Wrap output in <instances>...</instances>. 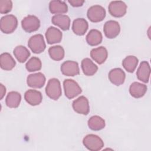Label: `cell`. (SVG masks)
<instances>
[{"instance_id": "obj_1", "label": "cell", "mask_w": 151, "mask_h": 151, "mask_svg": "<svg viewBox=\"0 0 151 151\" xmlns=\"http://www.w3.org/2000/svg\"><path fill=\"white\" fill-rule=\"evenodd\" d=\"M18 20L14 15H6L2 17L0 21V28L5 34H11L17 28Z\"/></svg>"}, {"instance_id": "obj_2", "label": "cell", "mask_w": 151, "mask_h": 151, "mask_svg": "<svg viewBox=\"0 0 151 151\" xmlns=\"http://www.w3.org/2000/svg\"><path fill=\"white\" fill-rule=\"evenodd\" d=\"M45 93L50 99L58 100L62 93L60 81L55 78L50 79L45 87Z\"/></svg>"}, {"instance_id": "obj_3", "label": "cell", "mask_w": 151, "mask_h": 151, "mask_svg": "<svg viewBox=\"0 0 151 151\" xmlns=\"http://www.w3.org/2000/svg\"><path fill=\"white\" fill-rule=\"evenodd\" d=\"M84 146L91 151H97L101 150L104 146V142L98 136L93 134L86 135L83 140Z\"/></svg>"}, {"instance_id": "obj_4", "label": "cell", "mask_w": 151, "mask_h": 151, "mask_svg": "<svg viewBox=\"0 0 151 151\" xmlns=\"http://www.w3.org/2000/svg\"><path fill=\"white\" fill-rule=\"evenodd\" d=\"M65 96L68 99L74 98L80 94L82 90L78 84L72 79H66L63 82Z\"/></svg>"}, {"instance_id": "obj_5", "label": "cell", "mask_w": 151, "mask_h": 151, "mask_svg": "<svg viewBox=\"0 0 151 151\" xmlns=\"http://www.w3.org/2000/svg\"><path fill=\"white\" fill-rule=\"evenodd\" d=\"M28 46L35 54H40L44 51L46 45L44 37L41 34H35L28 40Z\"/></svg>"}, {"instance_id": "obj_6", "label": "cell", "mask_w": 151, "mask_h": 151, "mask_svg": "<svg viewBox=\"0 0 151 151\" xmlns=\"http://www.w3.org/2000/svg\"><path fill=\"white\" fill-rule=\"evenodd\" d=\"M87 15L90 21L93 22H99L104 19L106 17L105 9L99 5H96L90 7L87 11Z\"/></svg>"}, {"instance_id": "obj_7", "label": "cell", "mask_w": 151, "mask_h": 151, "mask_svg": "<svg viewBox=\"0 0 151 151\" xmlns=\"http://www.w3.org/2000/svg\"><path fill=\"white\" fill-rule=\"evenodd\" d=\"M109 12L114 17L119 18L123 17L127 11V5L121 1H111L109 5Z\"/></svg>"}, {"instance_id": "obj_8", "label": "cell", "mask_w": 151, "mask_h": 151, "mask_svg": "<svg viewBox=\"0 0 151 151\" xmlns=\"http://www.w3.org/2000/svg\"><path fill=\"white\" fill-rule=\"evenodd\" d=\"M21 26L25 31L32 32L38 29L40 27V21L35 15H28L22 20Z\"/></svg>"}, {"instance_id": "obj_9", "label": "cell", "mask_w": 151, "mask_h": 151, "mask_svg": "<svg viewBox=\"0 0 151 151\" xmlns=\"http://www.w3.org/2000/svg\"><path fill=\"white\" fill-rule=\"evenodd\" d=\"M72 106L73 110L78 114L87 115L90 111V106L88 99L82 96L73 101Z\"/></svg>"}, {"instance_id": "obj_10", "label": "cell", "mask_w": 151, "mask_h": 151, "mask_svg": "<svg viewBox=\"0 0 151 151\" xmlns=\"http://www.w3.org/2000/svg\"><path fill=\"white\" fill-rule=\"evenodd\" d=\"M103 31L107 38L113 39L116 38L119 34L120 27L118 22L110 20L104 24Z\"/></svg>"}, {"instance_id": "obj_11", "label": "cell", "mask_w": 151, "mask_h": 151, "mask_svg": "<svg viewBox=\"0 0 151 151\" xmlns=\"http://www.w3.org/2000/svg\"><path fill=\"white\" fill-rule=\"evenodd\" d=\"M61 71L66 76H74L79 74L78 64L74 61H66L61 65Z\"/></svg>"}, {"instance_id": "obj_12", "label": "cell", "mask_w": 151, "mask_h": 151, "mask_svg": "<svg viewBox=\"0 0 151 151\" xmlns=\"http://www.w3.org/2000/svg\"><path fill=\"white\" fill-rule=\"evenodd\" d=\"M45 77L41 73L29 74L27 77V83L28 86L32 88H41L45 83Z\"/></svg>"}, {"instance_id": "obj_13", "label": "cell", "mask_w": 151, "mask_h": 151, "mask_svg": "<svg viewBox=\"0 0 151 151\" xmlns=\"http://www.w3.org/2000/svg\"><path fill=\"white\" fill-rule=\"evenodd\" d=\"M108 77L111 83L116 86H120L124 82L126 74L122 69L115 68L110 71Z\"/></svg>"}, {"instance_id": "obj_14", "label": "cell", "mask_w": 151, "mask_h": 151, "mask_svg": "<svg viewBox=\"0 0 151 151\" xmlns=\"http://www.w3.org/2000/svg\"><path fill=\"white\" fill-rule=\"evenodd\" d=\"M62 36L61 31L54 27H49L45 32V38L49 44L60 42L62 40Z\"/></svg>"}, {"instance_id": "obj_15", "label": "cell", "mask_w": 151, "mask_h": 151, "mask_svg": "<svg viewBox=\"0 0 151 151\" xmlns=\"http://www.w3.org/2000/svg\"><path fill=\"white\" fill-rule=\"evenodd\" d=\"M24 99L25 101L30 105L37 106L41 103L42 96L40 91L30 89L25 93Z\"/></svg>"}, {"instance_id": "obj_16", "label": "cell", "mask_w": 151, "mask_h": 151, "mask_svg": "<svg viewBox=\"0 0 151 151\" xmlns=\"http://www.w3.org/2000/svg\"><path fill=\"white\" fill-rule=\"evenodd\" d=\"M90 56L97 63L101 64L106 60L108 52L105 47L101 46L92 49L90 52Z\"/></svg>"}, {"instance_id": "obj_17", "label": "cell", "mask_w": 151, "mask_h": 151, "mask_svg": "<svg viewBox=\"0 0 151 151\" xmlns=\"http://www.w3.org/2000/svg\"><path fill=\"white\" fill-rule=\"evenodd\" d=\"M150 74V68L148 62L142 61L139 67L136 75L137 78L144 83H148Z\"/></svg>"}, {"instance_id": "obj_18", "label": "cell", "mask_w": 151, "mask_h": 151, "mask_svg": "<svg viewBox=\"0 0 151 151\" xmlns=\"http://www.w3.org/2000/svg\"><path fill=\"white\" fill-rule=\"evenodd\" d=\"M52 23L59 27L64 31L68 30L70 28V19L68 16L63 14H57L54 15L51 19Z\"/></svg>"}, {"instance_id": "obj_19", "label": "cell", "mask_w": 151, "mask_h": 151, "mask_svg": "<svg viewBox=\"0 0 151 151\" xmlns=\"http://www.w3.org/2000/svg\"><path fill=\"white\" fill-rule=\"evenodd\" d=\"M88 27L87 21L84 18H77L74 20L72 25V29L74 33L77 35H83L87 31Z\"/></svg>"}, {"instance_id": "obj_20", "label": "cell", "mask_w": 151, "mask_h": 151, "mask_svg": "<svg viewBox=\"0 0 151 151\" xmlns=\"http://www.w3.org/2000/svg\"><path fill=\"white\" fill-rule=\"evenodd\" d=\"M147 89L146 85L139 82H134L130 86L129 92L132 97L138 99L143 97L145 94Z\"/></svg>"}, {"instance_id": "obj_21", "label": "cell", "mask_w": 151, "mask_h": 151, "mask_svg": "<svg viewBox=\"0 0 151 151\" xmlns=\"http://www.w3.org/2000/svg\"><path fill=\"white\" fill-rule=\"evenodd\" d=\"M49 10L51 14H62L67 12L68 6L64 1L54 0L49 4Z\"/></svg>"}, {"instance_id": "obj_22", "label": "cell", "mask_w": 151, "mask_h": 151, "mask_svg": "<svg viewBox=\"0 0 151 151\" xmlns=\"http://www.w3.org/2000/svg\"><path fill=\"white\" fill-rule=\"evenodd\" d=\"M16 62L10 54L4 52L0 55V66L4 70H11L15 66Z\"/></svg>"}, {"instance_id": "obj_23", "label": "cell", "mask_w": 151, "mask_h": 151, "mask_svg": "<svg viewBox=\"0 0 151 151\" xmlns=\"http://www.w3.org/2000/svg\"><path fill=\"white\" fill-rule=\"evenodd\" d=\"M81 68L83 73L87 76H93L97 71V66L88 58H84L81 61Z\"/></svg>"}, {"instance_id": "obj_24", "label": "cell", "mask_w": 151, "mask_h": 151, "mask_svg": "<svg viewBox=\"0 0 151 151\" xmlns=\"http://www.w3.org/2000/svg\"><path fill=\"white\" fill-rule=\"evenodd\" d=\"M102 34L97 29H91L86 36V41L91 46H96L102 41Z\"/></svg>"}, {"instance_id": "obj_25", "label": "cell", "mask_w": 151, "mask_h": 151, "mask_svg": "<svg viewBox=\"0 0 151 151\" xmlns=\"http://www.w3.org/2000/svg\"><path fill=\"white\" fill-rule=\"evenodd\" d=\"M21 100V96L17 91L8 93L5 99L6 106L10 108H17L19 106Z\"/></svg>"}, {"instance_id": "obj_26", "label": "cell", "mask_w": 151, "mask_h": 151, "mask_svg": "<svg viewBox=\"0 0 151 151\" xmlns=\"http://www.w3.org/2000/svg\"><path fill=\"white\" fill-rule=\"evenodd\" d=\"M88 126L92 130H100L105 127V121L99 116H93L88 119Z\"/></svg>"}, {"instance_id": "obj_27", "label": "cell", "mask_w": 151, "mask_h": 151, "mask_svg": "<svg viewBox=\"0 0 151 151\" xmlns=\"http://www.w3.org/2000/svg\"><path fill=\"white\" fill-rule=\"evenodd\" d=\"M14 54L19 63H24L30 55L29 51L23 45H18L14 50Z\"/></svg>"}, {"instance_id": "obj_28", "label": "cell", "mask_w": 151, "mask_h": 151, "mask_svg": "<svg viewBox=\"0 0 151 151\" xmlns=\"http://www.w3.org/2000/svg\"><path fill=\"white\" fill-rule=\"evenodd\" d=\"M138 59L133 55L126 57L122 61V65L124 68L129 73H133L138 64Z\"/></svg>"}, {"instance_id": "obj_29", "label": "cell", "mask_w": 151, "mask_h": 151, "mask_svg": "<svg viewBox=\"0 0 151 151\" xmlns=\"http://www.w3.org/2000/svg\"><path fill=\"white\" fill-rule=\"evenodd\" d=\"M48 53L51 58L55 61H60L64 57V50L60 45L51 47L48 49Z\"/></svg>"}, {"instance_id": "obj_30", "label": "cell", "mask_w": 151, "mask_h": 151, "mask_svg": "<svg viewBox=\"0 0 151 151\" xmlns=\"http://www.w3.org/2000/svg\"><path fill=\"white\" fill-rule=\"evenodd\" d=\"M41 67L42 64L41 60L35 57H31L25 64L26 69L29 72L38 71L41 70Z\"/></svg>"}, {"instance_id": "obj_31", "label": "cell", "mask_w": 151, "mask_h": 151, "mask_svg": "<svg viewBox=\"0 0 151 151\" xmlns=\"http://www.w3.org/2000/svg\"><path fill=\"white\" fill-rule=\"evenodd\" d=\"M12 8V2L10 0L0 1V12L2 14L9 12Z\"/></svg>"}, {"instance_id": "obj_32", "label": "cell", "mask_w": 151, "mask_h": 151, "mask_svg": "<svg viewBox=\"0 0 151 151\" xmlns=\"http://www.w3.org/2000/svg\"><path fill=\"white\" fill-rule=\"evenodd\" d=\"M68 3L71 4V6L74 7H78L81 6L83 5L84 1H81V0H69L68 1Z\"/></svg>"}, {"instance_id": "obj_33", "label": "cell", "mask_w": 151, "mask_h": 151, "mask_svg": "<svg viewBox=\"0 0 151 151\" xmlns=\"http://www.w3.org/2000/svg\"><path fill=\"white\" fill-rule=\"evenodd\" d=\"M5 93H6V88L2 84H0V99L1 100L3 99Z\"/></svg>"}]
</instances>
